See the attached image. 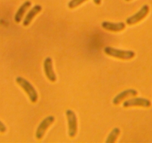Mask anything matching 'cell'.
Returning <instances> with one entry per match:
<instances>
[{
    "label": "cell",
    "instance_id": "3957f363",
    "mask_svg": "<svg viewBox=\"0 0 152 143\" xmlns=\"http://www.w3.org/2000/svg\"><path fill=\"white\" fill-rule=\"evenodd\" d=\"M67 121H68V134L69 136L74 138L78 131V121L77 116L74 111L72 110H67L66 112Z\"/></svg>",
    "mask_w": 152,
    "mask_h": 143
},
{
    "label": "cell",
    "instance_id": "5b68a950",
    "mask_svg": "<svg viewBox=\"0 0 152 143\" xmlns=\"http://www.w3.org/2000/svg\"><path fill=\"white\" fill-rule=\"evenodd\" d=\"M55 121V118L52 116H49L48 117L45 118L43 121L40 123L39 126L37 127V129L36 131V138L37 139H42L44 136L46 131L48 128L54 123Z\"/></svg>",
    "mask_w": 152,
    "mask_h": 143
},
{
    "label": "cell",
    "instance_id": "277c9868",
    "mask_svg": "<svg viewBox=\"0 0 152 143\" xmlns=\"http://www.w3.org/2000/svg\"><path fill=\"white\" fill-rule=\"evenodd\" d=\"M149 10H150V8H149L148 5H143V6L140 8V10L138 12H137L135 14L131 16V17L127 18L126 23L128 25H129V26H133V25L137 24L139 22H140L141 20H142L143 19L145 18L146 16L148 14Z\"/></svg>",
    "mask_w": 152,
    "mask_h": 143
},
{
    "label": "cell",
    "instance_id": "5bb4252c",
    "mask_svg": "<svg viewBox=\"0 0 152 143\" xmlns=\"http://www.w3.org/2000/svg\"><path fill=\"white\" fill-rule=\"evenodd\" d=\"M6 131L7 128L5 125V124H4L2 121H0V133H5Z\"/></svg>",
    "mask_w": 152,
    "mask_h": 143
},
{
    "label": "cell",
    "instance_id": "8992f818",
    "mask_svg": "<svg viewBox=\"0 0 152 143\" xmlns=\"http://www.w3.org/2000/svg\"><path fill=\"white\" fill-rule=\"evenodd\" d=\"M151 103L150 101L144 98H134L124 101L123 107L125 108L131 107H150Z\"/></svg>",
    "mask_w": 152,
    "mask_h": 143
},
{
    "label": "cell",
    "instance_id": "7c38bea8",
    "mask_svg": "<svg viewBox=\"0 0 152 143\" xmlns=\"http://www.w3.org/2000/svg\"><path fill=\"white\" fill-rule=\"evenodd\" d=\"M120 132H121V131L119 128H113V129L112 130V131L110 133L109 135H108L106 141L105 142H106L107 143L116 142L118 136H119V134H120Z\"/></svg>",
    "mask_w": 152,
    "mask_h": 143
},
{
    "label": "cell",
    "instance_id": "9a60e30c",
    "mask_svg": "<svg viewBox=\"0 0 152 143\" xmlns=\"http://www.w3.org/2000/svg\"><path fill=\"white\" fill-rule=\"evenodd\" d=\"M93 2H94V3L96 4V5H99L102 3V0H93Z\"/></svg>",
    "mask_w": 152,
    "mask_h": 143
},
{
    "label": "cell",
    "instance_id": "8fae6325",
    "mask_svg": "<svg viewBox=\"0 0 152 143\" xmlns=\"http://www.w3.org/2000/svg\"><path fill=\"white\" fill-rule=\"evenodd\" d=\"M31 5V2L30 1H26V2H25L19 8L17 13L15 14V16H14V21H15L16 23H20V22H21L23 15H24L25 13L26 12V11L30 8Z\"/></svg>",
    "mask_w": 152,
    "mask_h": 143
},
{
    "label": "cell",
    "instance_id": "ba28073f",
    "mask_svg": "<svg viewBox=\"0 0 152 143\" xmlns=\"http://www.w3.org/2000/svg\"><path fill=\"white\" fill-rule=\"evenodd\" d=\"M138 94V92L134 89H128V90H125L122 92L117 96H115V98L113 100V104L114 105H118L121 103L123 100H125L127 98H129L131 96H136Z\"/></svg>",
    "mask_w": 152,
    "mask_h": 143
},
{
    "label": "cell",
    "instance_id": "2e32d148",
    "mask_svg": "<svg viewBox=\"0 0 152 143\" xmlns=\"http://www.w3.org/2000/svg\"><path fill=\"white\" fill-rule=\"evenodd\" d=\"M126 2H130V1H131V0H125Z\"/></svg>",
    "mask_w": 152,
    "mask_h": 143
},
{
    "label": "cell",
    "instance_id": "4fadbf2b",
    "mask_svg": "<svg viewBox=\"0 0 152 143\" xmlns=\"http://www.w3.org/2000/svg\"><path fill=\"white\" fill-rule=\"evenodd\" d=\"M87 0H70V2L68 3V8L70 9H73L79 6L82 3L85 2Z\"/></svg>",
    "mask_w": 152,
    "mask_h": 143
},
{
    "label": "cell",
    "instance_id": "7a4b0ae2",
    "mask_svg": "<svg viewBox=\"0 0 152 143\" xmlns=\"http://www.w3.org/2000/svg\"><path fill=\"white\" fill-rule=\"evenodd\" d=\"M16 82L26 92V94L28 96L29 99H30V101L32 103H36L37 101V92L36 91L34 87L32 86V84L28 81L25 79L24 78H22V77H17L16 78Z\"/></svg>",
    "mask_w": 152,
    "mask_h": 143
},
{
    "label": "cell",
    "instance_id": "30bf717a",
    "mask_svg": "<svg viewBox=\"0 0 152 143\" xmlns=\"http://www.w3.org/2000/svg\"><path fill=\"white\" fill-rule=\"evenodd\" d=\"M42 11V6L40 5H36L28 11V14L26 15V18H25L24 21H23V26H28L31 21L33 20V19L34 18V17L36 15H37L40 11Z\"/></svg>",
    "mask_w": 152,
    "mask_h": 143
},
{
    "label": "cell",
    "instance_id": "9c48e42d",
    "mask_svg": "<svg viewBox=\"0 0 152 143\" xmlns=\"http://www.w3.org/2000/svg\"><path fill=\"white\" fill-rule=\"evenodd\" d=\"M102 27L104 29L109 31L119 32L125 28V24L122 22L121 23H110V22L104 21L102 23Z\"/></svg>",
    "mask_w": 152,
    "mask_h": 143
},
{
    "label": "cell",
    "instance_id": "6da1fadb",
    "mask_svg": "<svg viewBox=\"0 0 152 143\" xmlns=\"http://www.w3.org/2000/svg\"><path fill=\"white\" fill-rule=\"evenodd\" d=\"M104 52L108 56L119 58L121 60H131L135 57V52L131 50H121L110 46H106L104 49Z\"/></svg>",
    "mask_w": 152,
    "mask_h": 143
},
{
    "label": "cell",
    "instance_id": "52a82bcc",
    "mask_svg": "<svg viewBox=\"0 0 152 143\" xmlns=\"http://www.w3.org/2000/svg\"><path fill=\"white\" fill-rule=\"evenodd\" d=\"M43 68H44L45 75L46 78L51 81V82H55L57 80V76L54 72L53 66H52V58L48 57L44 60L43 62Z\"/></svg>",
    "mask_w": 152,
    "mask_h": 143
}]
</instances>
